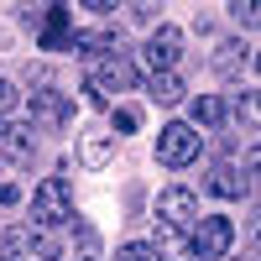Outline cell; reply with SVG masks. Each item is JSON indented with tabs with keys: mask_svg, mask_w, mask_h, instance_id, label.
<instances>
[{
	"mask_svg": "<svg viewBox=\"0 0 261 261\" xmlns=\"http://www.w3.org/2000/svg\"><path fill=\"white\" fill-rule=\"evenodd\" d=\"M32 220H37V230H53L63 220H73V188H68V178H42L37 183V193H32Z\"/></svg>",
	"mask_w": 261,
	"mask_h": 261,
	"instance_id": "6da1fadb",
	"label": "cell"
},
{
	"mask_svg": "<svg viewBox=\"0 0 261 261\" xmlns=\"http://www.w3.org/2000/svg\"><path fill=\"white\" fill-rule=\"evenodd\" d=\"M230 246H235V225L225 220V214H204V220H193V230H188V256L193 261H220Z\"/></svg>",
	"mask_w": 261,
	"mask_h": 261,
	"instance_id": "7a4b0ae2",
	"label": "cell"
},
{
	"mask_svg": "<svg viewBox=\"0 0 261 261\" xmlns=\"http://www.w3.org/2000/svg\"><path fill=\"white\" fill-rule=\"evenodd\" d=\"M199 151H204V136L188 120H167L162 125V136H157V162L162 167H188V162H199Z\"/></svg>",
	"mask_w": 261,
	"mask_h": 261,
	"instance_id": "3957f363",
	"label": "cell"
},
{
	"mask_svg": "<svg viewBox=\"0 0 261 261\" xmlns=\"http://www.w3.org/2000/svg\"><path fill=\"white\" fill-rule=\"evenodd\" d=\"M178 58H183V32L162 21V27L146 37V68L151 73H178Z\"/></svg>",
	"mask_w": 261,
	"mask_h": 261,
	"instance_id": "277c9868",
	"label": "cell"
},
{
	"mask_svg": "<svg viewBox=\"0 0 261 261\" xmlns=\"http://www.w3.org/2000/svg\"><path fill=\"white\" fill-rule=\"evenodd\" d=\"M73 120V99L58 94V89H37L32 94V125L37 130H63Z\"/></svg>",
	"mask_w": 261,
	"mask_h": 261,
	"instance_id": "5b68a950",
	"label": "cell"
},
{
	"mask_svg": "<svg viewBox=\"0 0 261 261\" xmlns=\"http://www.w3.org/2000/svg\"><path fill=\"white\" fill-rule=\"evenodd\" d=\"M94 84H99L105 94H125V89H136V84H141V68H136L125 53L99 58V63H94Z\"/></svg>",
	"mask_w": 261,
	"mask_h": 261,
	"instance_id": "8992f818",
	"label": "cell"
},
{
	"mask_svg": "<svg viewBox=\"0 0 261 261\" xmlns=\"http://www.w3.org/2000/svg\"><path fill=\"white\" fill-rule=\"evenodd\" d=\"M157 220H167L172 230H193V220H199V199H193L188 188H162Z\"/></svg>",
	"mask_w": 261,
	"mask_h": 261,
	"instance_id": "52a82bcc",
	"label": "cell"
},
{
	"mask_svg": "<svg viewBox=\"0 0 261 261\" xmlns=\"http://www.w3.org/2000/svg\"><path fill=\"white\" fill-rule=\"evenodd\" d=\"M73 53L79 58H115V53H125V42H120V32H110V27H99V32H73Z\"/></svg>",
	"mask_w": 261,
	"mask_h": 261,
	"instance_id": "ba28073f",
	"label": "cell"
},
{
	"mask_svg": "<svg viewBox=\"0 0 261 261\" xmlns=\"http://www.w3.org/2000/svg\"><path fill=\"white\" fill-rule=\"evenodd\" d=\"M209 68L220 73V79H241L246 68H251V47L241 37H230V42H220V47H214V58H209Z\"/></svg>",
	"mask_w": 261,
	"mask_h": 261,
	"instance_id": "9c48e42d",
	"label": "cell"
},
{
	"mask_svg": "<svg viewBox=\"0 0 261 261\" xmlns=\"http://www.w3.org/2000/svg\"><path fill=\"white\" fill-rule=\"evenodd\" d=\"M37 47H47V53L73 47V37H68V6H47V11H42V37H37Z\"/></svg>",
	"mask_w": 261,
	"mask_h": 261,
	"instance_id": "30bf717a",
	"label": "cell"
},
{
	"mask_svg": "<svg viewBox=\"0 0 261 261\" xmlns=\"http://www.w3.org/2000/svg\"><path fill=\"white\" fill-rule=\"evenodd\" d=\"M37 136H42V130H37L32 120H16V125H6V141H11V157H16V167H32V162H37Z\"/></svg>",
	"mask_w": 261,
	"mask_h": 261,
	"instance_id": "8fae6325",
	"label": "cell"
},
{
	"mask_svg": "<svg viewBox=\"0 0 261 261\" xmlns=\"http://www.w3.org/2000/svg\"><path fill=\"white\" fill-rule=\"evenodd\" d=\"M79 162L89 167V172H105V167L115 162V136H94V130L79 136Z\"/></svg>",
	"mask_w": 261,
	"mask_h": 261,
	"instance_id": "7c38bea8",
	"label": "cell"
},
{
	"mask_svg": "<svg viewBox=\"0 0 261 261\" xmlns=\"http://www.w3.org/2000/svg\"><path fill=\"white\" fill-rule=\"evenodd\" d=\"M204 183H209V193H220V199H246V193H251V178H241L230 162H220Z\"/></svg>",
	"mask_w": 261,
	"mask_h": 261,
	"instance_id": "4fadbf2b",
	"label": "cell"
},
{
	"mask_svg": "<svg viewBox=\"0 0 261 261\" xmlns=\"http://www.w3.org/2000/svg\"><path fill=\"white\" fill-rule=\"evenodd\" d=\"M146 99L162 105V110H167V105H178V99H183V79H178V73H151V79H146Z\"/></svg>",
	"mask_w": 261,
	"mask_h": 261,
	"instance_id": "5bb4252c",
	"label": "cell"
},
{
	"mask_svg": "<svg viewBox=\"0 0 261 261\" xmlns=\"http://www.w3.org/2000/svg\"><path fill=\"white\" fill-rule=\"evenodd\" d=\"M0 261H32V230L27 225L0 230Z\"/></svg>",
	"mask_w": 261,
	"mask_h": 261,
	"instance_id": "9a60e30c",
	"label": "cell"
},
{
	"mask_svg": "<svg viewBox=\"0 0 261 261\" xmlns=\"http://www.w3.org/2000/svg\"><path fill=\"white\" fill-rule=\"evenodd\" d=\"M220 120H225V99L220 94H199V99H193V120H188L193 130H199V125H220Z\"/></svg>",
	"mask_w": 261,
	"mask_h": 261,
	"instance_id": "2e32d148",
	"label": "cell"
},
{
	"mask_svg": "<svg viewBox=\"0 0 261 261\" xmlns=\"http://www.w3.org/2000/svg\"><path fill=\"white\" fill-rule=\"evenodd\" d=\"M225 110H230L235 120H241L246 130H256V89H235V94H230V105H225Z\"/></svg>",
	"mask_w": 261,
	"mask_h": 261,
	"instance_id": "e0dca14e",
	"label": "cell"
},
{
	"mask_svg": "<svg viewBox=\"0 0 261 261\" xmlns=\"http://www.w3.org/2000/svg\"><path fill=\"white\" fill-rule=\"evenodd\" d=\"M110 125H115V136H130V130H141V110L136 105H110Z\"/></svg>",
	"mask_w": 261,
	"mask_h": 261,
	"instance_id": "ac0fdd59",
	"label": "cell"
},
{
	"mask_svg": "<svg viewBox=\"0 0 261 261\" xmlns=\"http://www.w3.org/2000/svg\"><path fill=\"white\" fill-rule=\"evenodd\" d=\"M73 256H79V261H99V235H94L89 225L73 230Z\"/></svg>",
	"mask_w": 261,
	"mask_h": 261,
	"instance_id": "d6986e66",
	"label": "cell"
},
{
	"mask_svg": "<svg viewBox=\"0 0 261 261\" xmlns=\"http://www.w3.org/2000/svg\"><path fill=\"white\" fill-rule=\"evenodd\" d=\"M32 246H37V261H63V251H58V241L47 230H32Z\"/></svg>",
	"mask_w": 261,
	"mask_h": 261,
	"instance_id": "ffe728a7",
	"label": "cell"
},
{
	"mask_svg": "<svg viewBox=\"0 0 261 261\" xmlns=\"http://www.w3.org/2000/svg\"><path fill=\"white\" fill-rule=\"evenodd\" d=\"M27 84H32V94L53 89V68H47V63H27Z\"/></svg>",
	"mask_w": 261,
	"mask_h": 261,
	"instance_id": "44dd1931",
	"label": "cell"
},
{
	"mask_svg": "<svg viewBox=\"0 0 261 261\" xmlns=\"http://www.w3.org/2000/svg\"><path fill=\"white\" fill-rule=\"evenodd\" d=\"M225 11H230L235 21H241V27H256V11H261V6H256V0H230Z\"/></svg>",
	"mask_w": 261,
	"mask_h": 261,
	"instance_id": "7402d4cb",
	"label": "cell"
},
{
	"mask_svg": "<svg viewBox=\"0 0 261 261\" xmlns=\"http://www.w3.org/2000/svg\"><path fill=\"white\" fill-rule=\"evenodd\" d=\"M120 261H162V256H157V246H141L136 241V246H120Z\"/></svg>",
	"mask_w": 261,
	"mask_h": 261,
	"instance_id": "603a6c76",
	"label": "cell"
},
{
	"mask_svg": "<svg viewBox=\"0 0 261 261\" xmlns=\"http://www.w3.org/2000/svg\"><path fill=\"white\" fill-rule=\"evenodd\" d=\"M84 99H89V110H105V115H110V94H105V89H99L94 79L84 84Z\"/></svg>",
	"mask_w": 261,
	"mask_h": 261,
	"instance_id": "cb8c5ba5",
	"label": "cell"
},
{
	"mask_svg": "<svg viewBox=\"0 0 261 261\" xmlns=\"http://www.w3.org/2000/svg\"><path fill=\"white\" fill-rule=\"evenodd\" d=\"M130 16H136L141 27H157V16H162V6H151V0H141V6H130Z\"/></svg>",
	"mask_w": 261,
	"mask_h": 261,
	"instance_id": "d4e9b609",
	"label": "cell"
},
{
	"mask_svg": "<svg viewBox=\"0 0 261 261\" xmlns=\"http://www.w3.org/2000/svg\"><path fill=\"white\" fill-rule=\"evenodd\" d=\"M11 105H16V84L0 79V115H11Z\"/></svg>",
	"mask_w": 261,
	"mask_h": 261,
	"instance_id": "484cf974",
	"label": "cell"
},
{
	"mask_svg": "<svg viewBox=\"0 0 261 261\" xmlns=\"http://www.w3.org/2000/svg\"><path fill=\"white\" fill-rule=\"evenodd\" d=\"M0 204H21V183H0Z\"/></svg>",
	"mask_w": 261,
	"mask_h": 261,
	"instance_id": "4316f807",
	"label": "cell"
},
{
	"mask_svg": "<svg viewBox=\"0 0 261 261\" xmlns=\"http://www.w3.org/2000/svg\"><path fill=\"white\" fill-rule=\"evenodd\" d=\"M11 172H16V157H11V151H0V183H11Z\"/></svg>",
	"mask_w": 261,
	"mask_h": 261,
	"instance_id": "83f0119b",
	"label": "cell"
},
{
	"mask_svg": "<svg viewBox=\"0 0 261 261\" xmlns=\"http://www.w3.org/2000/svg\"><path fill=\"white\" fill-rule=\"evenodd\" d=\"M84 11H94V16H110V11H120V6H115V0H89Z\"/></svg>",
	"mask_w": 261,
	"mask_h": 261,
	"instance_id": "f1b7e54d",
	"label": "cell"
},
{
	"mask_svg": "<svg viewBox=\"0 0 261 261\" xmlns=\"http://www.w3.org/2000/svg\"><path fill=\"white\" fill-rule=\"evenodd\" d=\"M0 141H6V115H0Z\"/></svg>",
	"mask_w": 261,
	"mask_h": 261,
	"instance_id": "f546056e",
	"label": "cell"
}]
</instances>
